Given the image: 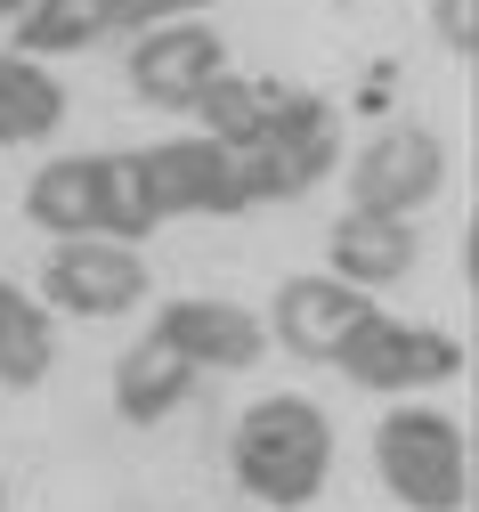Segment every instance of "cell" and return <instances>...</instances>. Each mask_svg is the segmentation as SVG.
Returning <instances> with one entry per match:
<instances>
[{
  "instance_id": "obj_1",
  "label": "cell",
  "mask_w": 479,
  "mask_h": 512,
  "mask_svg": "<svg viewBox=\"0 0 479 512\" xmlns=\"http://www.w3.org/2000/svg\"><path fill=\"white\" fill-rule=\"evenodd\" d=\"M228 464H236L244 496H260L268 512H301L333 472V423L317 415V399H293V391L260 399L228 431Z\"/></svg>"
},
{
  "instance_id": "obj_2",
  "label": "cell",
  "mask_w": 479,
  "mask_h": 512,
  "mask_svg": "<svg viewBox=\"0 0 479 512\" xmlns=\"http://www.w3.org/2000/svg\"><path fill=\"white\" fill-rule=\"evenodd\" d=\"M333 163H341V114H333V98L268 82L260 131L236 147L244 196H252V204H293V196H309V187H317Z\"/></svg>"
},
{
  "instance_id": "obj_3",
  "label": "cell",
  "mask_w": 479,
  "mask_h": 512,
  "mask_svg": "<svg viewBox=\"0 0 479 512\" xmlns=\"http://www.w3.org/2000/svg\"><path fill=\"white\" fill-rule=\"evenodd\" d=\"M374 464H382V488L406 512H463V496H471L463 431L439 407H390L382 431H374Z\"/></svg>"
},
{
  "instance_id": "obj_4",
  "label": "cell",
  "mask_w": 479,
  "mask_h": 512,
  "mask_svg": "<svg viewBox=\"0 0 479 512\" xmlns=\"http://www.w3.org/2000/svg\"><path fill=\"white\" fill-rule=\"evenodd\" d=\"M139 179H147L155 220H236V212H252L244 171H236V147L203 139V131H195V139L139 147Z\"/></svg>"
},
{
  "instance_id": "obj_5",
  "label": "cell",
  "mask_w": 479,
  "mask_h": 512,
  "mask_svg": "<svg viewBox=\"0 0 479 512\" xmlns=\"http://www.w3.org/2000/svg\"><path fill=\"white\" fill-rule=\"evenodd\" d=\"M447 187V147L423 122H398V131L366 139L350 155V212H382V220H415L431 196Z\"/></svg>"
},
{
  "instance_id": "obj_6",
  "label": "cell",
  "mask_w": 479,
  "mask_h": 512,
  "mask_svg": "<svg viewBox=\"0 0 479 512\" xmlns=\"http://www.w3.org/2000/svg\"><path fill=\"white\" fill-rule=\"evenodd\" d=\"M41 301L57 317H122V309H139L147 301V261L130 244H57L49 261H41Z\"/></svg>"
},
{
  "instance_id": "obj_7",
  "label": "cell",
  "mask_w": 479,
  "mask_h": 512,
  "mask_svg": "<svg viewBox=\"0 0 479 512\" xmlns=\"http://www.w3.org/2000/svg\"><path fill=\"white\" fill-rule=\"evenodd\" d=\"M228 74V41L212 25H155L130 41V90L147 106H171V114H195V98Z\"/></svg>"
},
{
  "instance_id": "obj_8",
  "label": "cell",
  "mask_w": 479,
  "mask_h": 512,
  "mask_svg": "<svg viewBox=\"0 0 479 512\" xmlns=\"http://www.w3.org/2000/svg\"><path fill=\"white\" fill-rule=\"evenodd\" d=\"M268 317H277V342H285L293 358H333V366H341V350H350L382 309H374L358 285H341V277H285Z\"/></svg>"
},
{
  "instance_id": "obj_9",
  "label": "cell",
  "mask_w": 479,
  "mask_h": 512,
  "mask_svg": "<svg viewBox=\"0 0 479 512\" xmlns=\"http://www.w3.org/2000/svg\"><path fill=\"white\" fill-rule=\"evenodd\" d=\"M341 374L358 391H406V382H455L463 374V342L439 326H398V317H374V326L341 350Z\"/></svg>"
},
{
  "instance_id": "obj_10",
  "label": "cell",
  "mask_w": 479,
  "mask_h": 512,
  "mask_svg": "<svg viewBox=\"0 0 479 512\" xmlns=\"http://www.w3.org/2000/svg\"><path fill=\"white\" fill-rule=\"evenodd\" d=\"M147 334H155V342H171L195 374H212V366L244 374V366L268 350V326H260L252 309H236V301H171Z\"/></svg>"
},
{
  "instance_id": "obj_11",
  "label": "cell",
  "mask_w": 479,
  "mask_h": 512,
  "mask_svg": "<svg viewBox=\"0 0 479 512\" xmlns=\"http://www.w3.org/2000/svg\"><path fill=\"white\" fill-rule=\"evenodd\" d=\"M325 252H333V277H341V285H358V293L398 285L406 269H415V220L341 212V220H333V236H325Z\"/></svg>"
},
{
  "instance_id": "obj_12",
  "label": "cell",
  "mask_w": 479,
  "mask_h": 512,
  "mask_svg": "<svg viewBox=\"0 0 479 512\" xmlns=\"http://www.w3.org/2000/svg\"><path fill=\"white\" fill-rule=\"evenodd\" d=\"M187 391H195V366H187L171 342H155V334L130 342L122 366H114V415H122V423H163Z\"/></svg>"
},
{
  "instance_id": "obj_13",
  "label": "cell",
  "mask_w": 479,
  "mask_h": 512,
  "mask_svg": "<svg viewBox=\"0 0 479 512\" xmlns=\"http://www.w3.org/2000/svg\"><path fill=\"white\" fill-rule=\"evenodd\" d=\"M65 122V82L33 57L0 49V147H25V139H49Z\"/></svg>"
},
{
  "instance_id": "obj_14",
  "label": "cell",
  "mask_w": 479,
  "mask_h": 512,
  "mask_svg": "<svg viewBox=\"0 0 479 512\" xmlns=\"http://www.w3.org/2000/svg\"><path fill=\"white\" fill-rule=\"evenodd\" d=\"M49 366H57V334H49L41 301L0 277V382H9V391H33V382H49Z\"/></svg>"
},
{
  "instance_id": "obj_15",
  "label": "cell",
  "mask_w": 479,
  "mask_h": 512,
  "mask_svg": "<svg viewBox=\"0 0 479 512\" xmlns=\"http://www.w3.org/2000/svg\"><path fill=\"white\" fill-rule=\"evenodd\" d=\"M90 196H98V236L106 244H139L155 236V204H147V179H139V155H90Z\"/></svg>"
},
{
  "instance_id": "obj_16",
  "label": "cell",
  "mask_w": 479,
  "mask_h": 512,
  "mask_svg": "<svg viewBox=\"0 0 479 512\" xmlns=\"http://www.w3.org/2000/svg\"><path fill=\"white\" fill-rule=\"evenodd\" d=\"M106 33V0H33L17 17V57H65Z\"/></svg>"
},
{
  "instance_id": "obj_17",
  "label": "cell",
  "mask_w": 479,
  "mask_h": 512,
  "mask_svg": "<svg viewBox=\"0 0 479 512\" xmlns=\"http://www.w3.org/2000/svg\"><path fill=\"white\" fill-rule=\"evenodd\" d=\"M260 114H268V82H252V74H220L212 90L195 98L203 139H220V147H244L260 131Z\"/></svg>"
},
{
  "instance_id": "obj_18",
  "label": "cell",
  "mask_w": 479,
  "mask_h": 512,
  "mask_svg": "<svg viewBox=\"0 0 479 512\" xmlns=\"http://www.w3.org/2000/svg\"><path fill=\"white\" fill-rule=\"evenodd\" d=\"M212 0H106V33H155V25H187Z\"/></svg>"
},
{
  "instance_id": "obj_19",
  "label": "cell",
  "mask_w": 479,
  "mask_h": 512,
  "mask_svg": "<svg viewBox=\"0 0 479 512\" xmlns=\"http://www.w3.org/2000/svg\"><path fill=\"white\" fill-rule=\"evenodd\" d=\"M431 25H439V41H447V49H471V41H479L471 0H431Z\"/></svg>"
},
{
  "instance_id": "obj_20",
  "label": "cell",
  "mask_w": 479,
  "mask_h": 512,
  "mask_svg": "<svg viewBox=\"0 0 479 512\" xmlns=\"http://www.w3.org/2000/svg\"><path fill=\"white\" fill-rule=\"evenodd\" d=\"M25 9H33V0H0V17H9V25H17V17H25Z\"/></svg>"
}]
</instances>
